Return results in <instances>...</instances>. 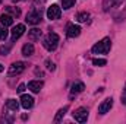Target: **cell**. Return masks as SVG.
Instances as JSON below:
<instances>
[{"instance_id": "6da1fadb", "label": "cell", "mask_w": 126, "mask_h": 124, "mask_svg": "<svg viewBox=\"0 0 126 124\" xmlns=\"http://www.w3.org/2000/svg\"><path fill=\"white\" fill-rule=\"evenodd\" d=\"M43 45H44L46 50L54 51V50L57 48V45H59V35L54 34V32H50V34L43 39Z\"/></svg>"}, {"instance_id": "7a4b0ae2", "label": "cell", "mask_w": 126, "mask_h": 124, "mask_svg": "<svg viewBox=\"0 0 126 124\" xmlns=\"http://www.w3.org/2000/svg\"><path fill=\"white\" fill-rule=\"evenodd\" d=\"M111 48V41L110 38H104L101 39L100 42H97L94 47H93V53L94 54H107Z\"/></svg>"}, {"instance_id": "3957f363", "label": "cell", "mask_w": 126, "mask_h": 124, "mask_svg": "<svg viewBox=\"0 0 126 124\" xmlns=\"http://www.w3.org/2000/svg\"><path fill=\"white\" fill-rule=\"evenodd\" d=\"M60 15H62V9H60L57 4H51V6L47 9V18H48L50 21H56V19H59Z\"/></svg>"}, {"instance_id": "277c9868", "label": "cell", "mask_w": 126, "mask_h": 124, "mask_svg": "<svg viewBox=\"0 0 126 124\" xmlns=\"http://www.w3.org/2000/svg\"><path fill=\"white\" fill-rule=\"evenodd\" d=\"M25 69H27V63L15 62L10 67H9V74H10V76H13V74H19V73H22Z\"/></svg>"}, {"instance_id": "5b68a950", "label": "cell", "mask_w": 126, "mask_h": 124, "mask_svg": "<svg viewBox=\"0 0 126 124\" xmlns=\"http://www.w3.org/2000/svg\"><path fill=\"white\" fill-rule=\"evenodd\" d=\"M73 118L78 121V123H85L88 120V110L87 108H78L75 112H73Z\"/></svg>"}, {"instance_id": "8992f818", "label": "cell", "mask_w": 126, "mask_h": 124, "mask_svg": "<svg viewBox=\"0 0 126 124\" xmlns=\"http://www.w3.org/2000/svg\"><path fill=\"white\" fill-rule=\"evenodd\" d=\"M30 25H37V24H40L41 22V12H38V10H32L30 12L28 15H27V19H25Z\"/></svg>"}, {"instance_id": "52a82bcc", "label": "cell", "mask_w": 126, "mask_h": 124, "mask_svg": "<svg viewBox=\"0 0 126 124\" xmlns=\"http://www.w3.org/2000/svg\"><path fill=\"white\" fill-rule=\"evenodd\" d=\"M111 107H113V99H111V98H106V99L100 104V107H98V112H100V114H106V112L110 111Z\"/></svg>"}, {"instance_id": "ba28073f", "label": "cell", "mask_w": 126, "mask_h": 124, "mask_svg": "<svg viewBox=\"0 0 126 124\" xmlns=\"http://www.w3.org/2000/svg\"><path fill=\"white\" fill-rule=\"evenodd\" d=\"M25 32V25L24 24H18L16 26H13L12 29V41H16L18 38H21Z\"/></svg>"}, {"instance_id": "9c48e42d", "label": "cell", "mask_w": 126, "mask_h": 124, "mask_svg": "<svg viewBox=\"0 0 126 124\" xmlns=\"http://www.w3.org/2000/svg\"><path fill=\"white\" fill-rule=\"evenodd\" d=\"M21 105H22L25 110H30L32 105H34V98H32L31 95L24 93V95L21 96Z\"/></svg>"}, {"instance_id": "30bf717a", "label": "cell", "mask_w": 126, "mask_h": 124, "mask_svg": "<svg viewBox=\"0 0 126 124\" xmlns=\"http://www.w3.org/2000/svg\"><path fill=\"white\" fill-rule=\"evenodd\" d=\"M81 34V26L79 25H69L67 26V31H66V35L69 38H75Z\"/></svg>"}, {"instance_id": "8fae6325", "label": "cell", "mask_w": 126, "mask_h": 124, "mask_svg": "<svg viewBox=\"0 0 126 124\" xmlns=\"http://www.w3.org/2000/svg\"><path fill=\"white\" fill-rule=\"evenodd\" d=\"M44 86V83L41 82V80H31L30 83H28V89L34 93H38L41 91V88Z\"/></svg>"}, {"instance_id": "7c38bea8", "label": "cell", "mask_w": 126, "mask_h": 124, "mask_svg": "<svg viewBox=\"0 0 126 124\" xmlns=\"http://www.w3.org/2000/svg\"><path fill=\"white\" fill-rule=\"evenodd\" d=\"M0 24H1L3 26H10V25L13 24V16L9 15V13H3V15L0 16Z\"/></svg>"}, {"instance_id": "4fadbf2b", "label": "cell", "mask_w": 126, "mask_h": 124, "mask_svg": "<svg viewBox=\"0 0 126 124\" xmlns=\"http://www.w3.org/2000/svg\"><path fill=\"white\" fill-rule=\"evenodd\" d=\"M28 38H30L31 41H37V39H40V38H41V31H40L38 28H32L31 31L28 32Z\"/></svg>"}, {"instance_id": "5bb4252c", "label": "cell", "mask_w": 126, "mask_h": 124, "mask_svg": "<svg viewBox=\"0 0 126 124\" xmlns=\"http://www.w3.org/2000/svg\"><path fill=\"white\" fill-rule=\"evenodd\" d=\"M32 54H34V45H32V44H25V45L22 47V56L31 57Z\"/></svg>"}, {"instance_id": "9a60e30c", "label": "cell", "mask_w": 126, "mask_h": 124, "mask_svg": "<svg viewBox=\"0 0 126 124\" xmlns=\"http://www.w3.org/2000/svg\"><path fill=\"white\" fill-rule=\"evenodd\" d=\"M84 89H85V85H84L82 82H76V83H73V85H72L70 92H72V93H79V92H82Z\"/></svg>"}, {"instance_id": "2e32d148", "label": "cell", "mask_w": 126, "mask_h": 124, "mask_svg": "<svg viewBox=\"0 0 126 124\" xmlns=\"http://www.w3.org/2000/svg\"><path fill=\"white\" fill-rule=\"evenodd\" d=\"M122 3V0H104V10H109L110 7H113V6H119Z\"/></svg>"}, {"instance_id": "e0dca14e", "label": "cell", "mask_w": 126, "mask_h": 124, "mask_svg": "<svg viewBox=\"0 0 126 124\" xmlns=\"http://www.w3.org/2000/svg\"><path fill=\"white\" fill-rule=\"evenodd\" d=\"M6 107H7L10 111H18V108H19V102H18L16 99H9V101L6 102Z\"/></svg>"}, {"instance_id": "ac0fdd59", "label": "cell", "mask_w": 126, "mask_h": 124, "mask_svg": "<svg viewBox=\"0 0 126 124\" xmlns=\"http://www.w3.org/2000/svg\"><path fill=\"white\" fill-rule=\"evenodd\" d=\"M6 13H9V15H12L13 18H18V16L21 15V10H19V9H16V7H12V6H7V7H6Z\"/></svg>"}, {"instance_id": "d6986e66", "label": "cell", "mask_w": 126, "mask_h": 124, "mask_svg": "<svg viewBox=\"0 0 126 124\" xmlns=\"http://www.w3.org/2000/svg\"><path fill=\"white\" fill-rule=\"evenodd\" d=\"M67 110H69V107H63L62 110H59V112H57V115L54 117V123H59V121L62 120L63 117H64V114L67 112Z\"/></svg>"}, {"instance_id": "ffe728a7", "label": "cell", "mask_w": 126, "mask_h": 124, "mask_svg": "<svg viewBox=\"0 0 126 124\" xmlns=\"http://www.w3.org/2000/svg\"><path fill=\"white\" fill-rule=\"evenodd\" d=\"M88 19H90V13H87V12H81L76 16V21L78 22H87Z\"/></svg>"}, {"instance_id": "44dd1931", "label": "cell", "mask_w": 126, "mask_h": 124, "mask_svg": "<svg viewBox=\"0 0 126 124\" xmlns=\"http://www.w3.org/2000/svg\"><path fill=\"white\" fill-rule=\"evenodd\" d=\"M76 0H62V7L63 9H70L75 4Z\"/></svg>"}, {"instance_id": "7402d4cb", "label": "cell", "mask_w": 126, "mask_h": 124, "mask_svg": "<svg viewBox=\"0 0 126 124\" xmlns=\"http://www.w3.org/2000/svg\"><path fill=\"white\" fill-rule=\"evenodd\" d=\"M93 64H94V66H98V67H101V66H106L107 62H106L104 59H94V60H93Z\"/></svg>"}, {"instance_id": "603a6c76", "label": "cell", "mask_w": 126, "mask_h": 124, "mask_svg": "<svg viewBox=\"0 0 126 124\" xmlns=\"http://www.w3.org/2000/svg\"><path fill=\"white\" fill-rule=\"evenodd\" d=\"M7 29H6V26H3V28H0V39L1 41H4L6 38H7Z\"/></svg>"}, {"instance_id": "cb8c5ba5", "label": "cell", "mask_w": 126, "mask_h": 124, "mask_svg": "<svg viewBox=\"0 0 126 124\" xmlns=\"http://www.w3.org/2000/svg\"><path fill=\"white\" fill-rule=\"evenodd\" d=\"M46 66H47V69H48V70H51V72H53V70L56 69V66H54V63H51L50 60H46Z\"/></svg>"}, {"instance_id": "d4e9b609", "label": "cell", "mask_w": 126, "mask_h": 124, "mask_svg": "<svg viewBox=\"0 0 126 124\" xmlns=\"http://www.w3.org/2000/svg\"><path fill=\"white\" fill-rule=\"evenodd\" d=\"M0 53H1V56H6V54L9 53V47H6V48L1 47V48H0Z\"/></svg>"}, {"instance_id": "484cf974", "label": "cell", "mask_w": 126, "mask_h": 124, "mask_svg": "<svg viewBox=\"0 0 126 124\" xmlns=\"http://www.w3.org/2000/svg\"><path fill=\"white\" fill-rule=\"evenodd\" d=\"M16 91H18V92H19V93H22V92H24V91H25V85H19Z\"/></svg>"}, {"instance_id": "4316f807", "label": "cell", "mask_w": 126, "mask_h": 124, "mask_svg": "<svg viewBox=\"0 0 126 124\" xmlns=\"http://www.w3.org/2000/svg\"><path fill=\"white\" fill-rule=\"evenodd\" d=\"M3 70H4V67H3V66H1V64H0V73H1V72H3Z\"/></svg>"}, {"instance_id": "83f0119b", "label": "cell", "mask_w": 126, "mask_h": 124, "mask_svg": "<svg viewBox=\"0 0 126 124\" xmlns=\"http://www.w3.org/2000/svg\"><path fill=\"white\" fill-rule=\"evenodd\" d=\"M44 0H35V3H43Z\"/></svg>"}, {"instance_id": "f1b7e54d", "label": "cell", "mask_w": 126, "mask_h": 124, "mask_svg": "<svg viewBox=\"0 0 126 124\" xmlns=\"http://www.w3.org/2000/svg\"><path fill=\"white\" fill-rule=\"evenodd\" d=\"M0 3H1V0H0Z\"/></svg>"}]
</instances>
